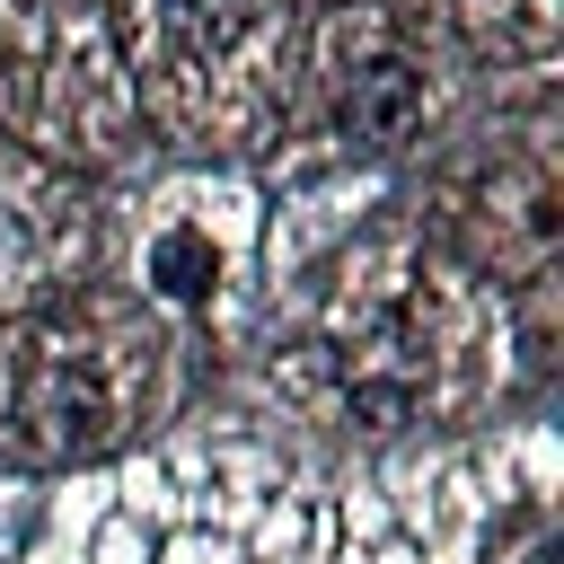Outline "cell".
<instances>
[{
  "label": "cell",
  "instance_id": "6da1fadb",
  "mask_svg": "<svg viewBox=\"0 0 564 564\" xmlns=\"http://www.w3.org/2000/svg\"><path fill=\"white\" fill-rule=\"evenodd\" d=\"M414 106H423V79H414L405 62H370V70H352V88H344V123H352V132H397Z\"/></svg>",
  "mask_w": 564,
  "mask_h": 564
},
{
  "label": "cell",
  "instance_id": "7a4b0ae2",
  "mask_svg": "<svg viewBox=\"0 0 564 564\" xmlns=\"http://www.w3.org/2000/svg\"><path fill=\"white\" fill-rule=\"evenodd\" d=\"M150 282H159L167 300H203V291H212V247H203L194 229H167V238L150 247Z\"/></svg>",
  "mask_w": 564,
  "mask_h": 564
}]
</instances>
